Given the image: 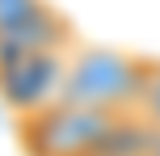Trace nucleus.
<instances>
[{
	"mask_svg": "<svg viewBox=\"0 0 160 156\" xmlns=\"http://www.w3.org/2000/svg\"><path fill=\"white\" fill-rule=\"evenodd\" d=\"M42 4H47V0H0V34L13 30V25H21V21H30Z\"/></svg>",
	"mask_w": 160,
	"mask_h": 156,
	"instance_id": "nucleus-6",
	"label": "nucleus"
},
{
	"mask_svg": "<svg viewBox=\"0 0 160 156\" xmlns=\"http://www.w3.org/2000/svg\"><path fill=\"white\" fill-rule=\"evenodd\" d=\"M152 127H160V59H152V72H148V84H143V97H139V110Z\"/></svg>",
	"mask_w": 160,
	"mask_h": 156,
	"instance_id": "nucleus-5",
	"label": "nucleus"
},
{
	"mask_svg": "<svg viewBox=\"0 0 160 156\" xmlns=\"http://www.w3.org/2000/svg\"><path fill=\"white\" fill-rule=\"evenodd\" d=\"M68 47H72V21L59 8L42 4L30 21L0 34V68L25 55H47V51H68Z\"/></svg>",
	"mask_w": 160,
	"mask_h": 156,
	"instance_id": "nucleus-4",
	"label": "nucleus"
},
{
	"mask_svg": "<svg viewBox=\"0 0 160 156\" xmlns=\"http://www.w3.org/2000/svg\"><path fill=\"white\" fill-rule=\"evenodd\" d=\"M152 59L118 47H72L59 97L72 106L105 110V114H135L143 97Z\"/></svg>",
	"mask_w": 160,
	"mask_h": 156,
	"instance_id": "nucleus-1",
	"label": "nucleus"
},
{
	"mask_svg": "<svg viewBox=\"0 0 160 156\" xmlns=\"http://www.w3.org/2000/svg\"><path fill=\"white\" fill-rule=\"evenodd\" d=\"M68 55L63 51H47V55H25L0 68V101L13 110L17 118L34 114V110L51 106L63 89Z\"/></svg>",
	"mask_w": 160,
	"mask_h": 156,
	"instance_id": "nucleus-3",
	"label": "nucleus"
},
{
	"mask_svg": "<svg viewBox=\"0 0 160 156\" xmlns=\"http://www.w3.org/2000/svg\"><path fill=\"white\" fill-rule=\"evenodd\" d=\"M122 114L72 106L55 97L51 106L17 118V143L25 156H97Z\"/></svg>",
	"mask_w": 160,
	"mask_h": 156,
	"instance_id": "nucleus-2",
	"label": "nucleus"
}]
</instances>
